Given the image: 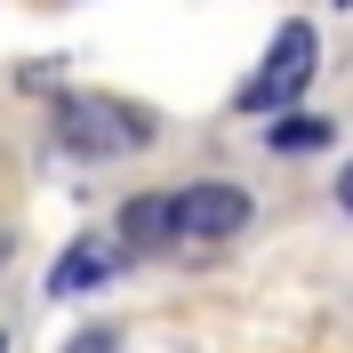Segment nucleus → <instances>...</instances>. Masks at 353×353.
<instances>
[{
	"label": "nucleus",
	"instance_id": "1",
	"mask_svg": "<svg viewBox=\"0 0 353 353\" xmlns=\"http://www.w3.org/2000/svg\"><path fill=\"white\" fill-rule=\"evenodd\" d=\"M57 145L81 161H121L137 145H153V112L121 105V97H65L57 105Z\"/></svg>",
	"mask_w": 353,
	"mask_h": 353
},
{
	"label": "nucleus",
	"instance_id": "2",
	"mask_svg": "<svg viewBox=\"0 0 353 353\" xmlns=\"http://www.w3.org/2000/svg\"><path fill=\"white\" fill-rule=\"evenodd\" d=\"M313 65H321V48H313V24L305 17H289L281 32H273V48H265V65L249 72V88L233 97L241 112H289L297 97H305Z\"/></svg>",
	"mask_w": 353,
	"mask_h": 353
},
{
	"label": "nucleus",
	"instance_id": "3",
	"mask_svg": "<svg viewBox=\"0 0 353 353\" xmlns=\"http://www.w3.org/2000/svg\"><path fill=\"white\" fill-rule=\"evenodd\" d=\"M169 225L176 241H233L249 225V193L241 185H185V193H169Z\"/></svg>",
	"mask_w": 353,
	"mask_h": 353
},
{
	"label": "nucleus",
	"instance_id": "4",
	"mask_svg": "<svg viewBox=\"0 0 353 353\" xmlns=\"http://www.w3.org/2000/svg\"><path fill=\"white\" fill-rule=\"evenodd\" d=\"M121 241H129V249H169V241H176L169 193H137V201H121Z\"/></svg>",
	"mask_w": 353,
	"mask_h": 353
},
{
	"label": "nucleus",
	"instance_id": "5",
	"mask_svg": "<svg viewBox=\"0 0 353 353\" xmlns=\"http://www.w3.org/2000/svg\"><path fill=\"white\" fill-rule=\"evenodd\" d=\"M105 273H112V249L81 241V249H65V257L48 265V297H81V289H97Z\"/></svg>",
	"mask_w": 353,
	"mask_h": 353
},
{
	"label": "nucleus",
	"instance_id": "6",
	"mask_svg": "<svg viewBox=\"0 0 353 353\" xmlns=\"http://www.w3.org/2000/svg\"><path fill=\"white\" fill-rule=\"evenodd\" d=\"M273 145L281 153H313V145H330V121H273Z\"/></svg>",
	"mask_w": 353,
	"mask_h": 353
},
{
	"label": "nucleus",
	"instance_id": "7",
	"mask_svg": "<svg viewBox=\"0 0 353 353\" xmlns=\"http://www.w3.org/2000/svg\"><path fill=\"white\" fill-rule=\"evenodd\" d=\"M65 353H121V330H81Z\"/></svg>",
	"mask_w": 353,
	"mask_h": 353
},
{
	"label": "nucleus",
	"instance_id": "8",
	"mask_svg": "<svg viewBox=\"0 0 353 353\" xmlns=\"http://www.w3.org/2000/svg\"><path fill=\"white\" fill-rule=\"evenodd\" d=\"M337 201H345V209H353V161H345V169H337Z\"/></svg>",
	"mask_w": 353,
	"mask_h": 353
},
{
	"label": "nucleus",
	"instance_id": "9",
	"mask_svg": "<svg viewBox=\"0 0 353 353\" xmlns=\"http://www.w3.org/2000/svg\"><path fill=\"white\" fill-rule=\"evenodd\" d=\"M8 257H17V241H8V233H0V265H8Z\"/></svg>",
	"mask_w": 353,
	"mask_h": 353
},
{
	"label": "nucleus",
	"instance_id": "10",
	"mask_svg": "<svg viewBox=\"0 0 353 353\" xmlns=\"http://www.w3.org/2000/svg\"><path fill=\"white\" fill-rule=\"evenodd\" d=\"M337 8H353V0H337Z\"/></svg>",
	"mask_w": 353,
	"mask_h": 353
},
{
	"label": "nucleus",
	"instance_id": "11",
	"mask_svg": "<svg viewBox=\"0 0 353 353\" xmlns=\"http://www.w3.org/2000/svg\"><path fill=\"white\" fill-rule=\"evenodd\" d=\"M0 353H8V345H0Z\"/></svg>",
	"mask_w": 353,
	"mask_h": 353
}]
</instances>
